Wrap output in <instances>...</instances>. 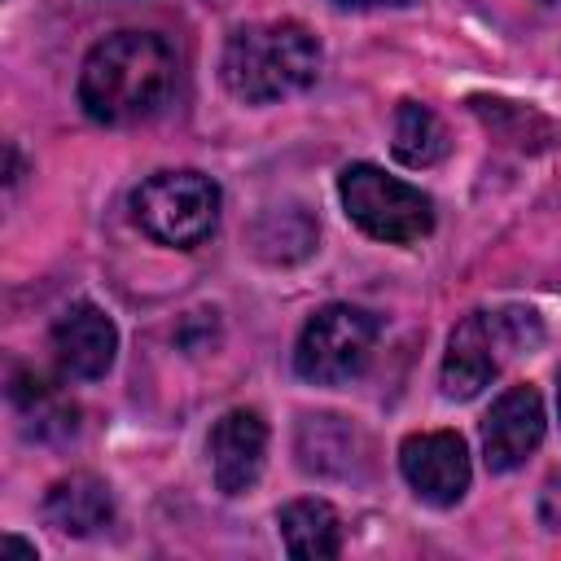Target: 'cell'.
I'll list each match as a JSON object with an SVG mask.
<instances>
[{
  "mask_svg": "<svg viewBox=\"0 0 561 561\" xmlns=\"http://www.w3.org/2000/svg\"><path fill=\"white\" fill-rule=\"evenodd\" d=\"M175 88V53L162 35L114 31L105 35L79 70V105L105 127L140 123L167 105Z\"/></svg>",
  "mask_w": 561,
  "mask_h": 561,
  "instance_id": "cell-1",
  "label": "cell"
},
{
  "mask_svg": "<svg viewBox=\"0 0 561 561\" xmlns=\"http://www.w3.org/2000/svg\"><path fill=\"white\" fill-rule=\"evenodd\" d=\"M224 88L245 105L294 96L320 75V39L302 22H254L237 26L219 61Z\"/></svg>",
  "mask_w": 561,
  "mask_h": 561,
  "instance_id": "cell-2",
  "label": "cell"
},
{
  "mask_svg": "<svg viewBox=\"0 0 561 561\" xmlns=\"http://www.w3.org/2000/svg\"><path fill=\"white\" fill-rule=\"evenodd\" d=\"M543 342L539 316L526 307H500V311H469L451 337H447V355H443V394L447 399H473L482 394L500 368L513 355H530Z\"/></svg>",
  "mask_w": 561,
  "mask_h": 561,
  "instance_id": "cell-3",
  "label": "cell"
},
{
  "mask_svg": "<svg viewBox=\"0 0 561 561\" xmlns=\"http://www.w3.org/2000/svg\"><path fill=\"white\" fill-rule=\"evenodd\" d=\"M131 215L145 237L193 250L219 224V184L202 171H158L131 193Z\"/></svg>",
  "mask_w": 561,
  "mask_h": 561,
  "instance_id": "cell-4",
  "label": "cell"
},
{
  "mask_svg": "<svg viewBox=\"0 0 561 561\" xmlns=\"http://www.w3.org/2000/svg\"><path fill=\"white\" fill-rule=\"evenodd\" d=\"M337 197L355 228L390 245H412L434 228V202L408 180H394L373 162H351L337 180Z\"/></svg>",
  "mask_w": 561,
  "mask_h": 561,
  "instance_id": "cell-5",
  "label": "cell"
},
{
  "mask_svg": "<svg viewBox=\"0 0 561 561\" xmlns=\"http://www.w3.org/2000/svg\"><path fill=\"white\" fill-rule=\"evenodd\" d=\"M377 333L381 324L373 311L351 307V302H329L302 324V337L294 346V368L302 381L346 386L368 368Z\"/></svg>",
  "mask_w": 561,
  "mask_h": 561,
  "instance_id": "cell-6",
  "label": "cell"
},
{
  "mask_svg": "<svg viewBox=\"0 0 561 561\" xmlns=\"http://www.w3.org/2000/svg\"><path fill=\"white\" fill-rule=\"evenodd\" d=\"M399 469L408 478V486L416 491V500L434 504V508H451L465 500L469 491V447L456 430H425L403 438L399 447Z\"/></svg>",
  "mask_w": 561,
  "mask_h": 561,
  "instance_id": "cell-7",
  "label": "cell"
},
{
  "mask_svg": "<svg viewBox=\"0 0 561 561\" xmlns=\"http://www.w3.org/2000/svg\"><path fill=\"white\" fill-rule=\"evenodd\" d=\"M206 451H210L215 486L224 495H245L267 460V421L254 408H232L210 425Z\"/></svg>",
  "mask_w": 561,
  "mask_h": 561,
  "instance_id": "cell-8",
  "label": "cell"
},
{
  "mask_svg": "<svg viewBox=\"0 0 561 561\" xmlns=\"http://www.w3.org/2000/svg\"><path fill=\"white\" fill-rule=\"evenodd\" d=\"M543 443V399L535 386H508L486 421H482V456L486 469L508 473L517 465H526V456Z\"/></svg>",
  "mask_w": 561,
  "mask_h": 561,
  "instance_id": "cell-9",
  "label": "cell"
},
{
  "mask_svg": "<svg viewBox=\"0 0 561 561\" xmlns=\"http://www.w3.org/2000/svg\"><path fill=\"white\" fill-rule=\"evenodd\" d=\"M53 351H57L61 373L79 381H96L114 364L118 329L96 302H70L53 324Z\"/></svg>",
  "mask_w": 561,
  "mask_h": 561,
  "instance_id": "cell-10",
  "label": "cell"
},
{
  "mask_svg": "<svg viewBox=\"0 0 561 561\" xmlns=\"http://www.w3.org/2000/svg\"><path fill=\"white\" fill-rule=\"evenodd\" d=\"M44 517L48 526H57L61 535L70 539H83V535H96L101 526H110L114 517V495L101 478L92 473H70L61 482L48 486L44 495Z\"/></svg>",
  "mask_w": 561,
  "mask_h": 561,
  "instance_id": "cell-11",
  "label": "cell"
},
{
  "mask_svg": "<svg viewBox=\"0 0 561 561\" xmlns=\"http://www.w3.org/2000/svg\"><path fill=\"white\" fill-rule=\"evenodd\" d=\"M276 526L285 539V552L298 561H333L342 552V517L329 500H316V495L289 500L276 513Z\"/></svg>",
  "mask_w": 561,
  "mask_h": 561,
  "instance_id": "cell-12",
  "label": "cell"
},
{
  "mask_svg": "<svg viewBox=\"0 0 561 561\" xmlns=\"http://www.w3.org/2000/svg\"><path fill=\"white\" fill-rule=\"evenodd\" d=\"M390 149L403 167H434L447 158L451 140H447V127L443 118L421 105V101H403L394 110V136H390Z\"/></svg>",
  "mask_w": 561,
  "mask_h": 561,
  "instance_id": "cell-13",
  "label": "cell"
},
{
  "mask_svg": "<svg viewBox=\"0 0 561 561\" xmlns=\"http://www.w3.org/2000/svg\"><path fill=\"white\" fill-rule=\"evenodd\" d=\"M13 408L22 412V421L39 434V438H66L75 434V403L61 399V390L53 381H44L39 373H13Z\"/></svg>",
  "mask_w": 561,
  "mask_h": 561,
  "instance_id": "cell-14",
  "label": "cell"
},
{
  "mask_svg": "<svg viewBox=\"0 0 561 561\" xmlns=\"http://www.w3.org/2000/svg\"><path fill=\"white\" fill-rule=\"evenodd\" d=\"M359 434L342 416H302L298 425V465L307 473H351V451Z\"/></svg>",
  "mask_w": 561,
  "mask_h": 561,
  "instance_id": "cell-15",
  "label": "cell"
},
{
  "mask_svg": "<svg viewBox=\"0 0 561 561\" xmlns=\"http://www.w3.org/2000/svg\"><path fill=\"white\" fill-rule=\"evenodd\" d=\"M316 245V219L302 206L263 210L254 224V254L267 263H298Z\"/></svg>",
  "mask_w": 561,
  "mask_h": 561,
  "instance_id": "cell-16",
  "label": "cell"
},
{
  "mask_svg": "<svg viewBox=\"0 0 561 561\" xmlns=\"http://www.w3.org/2000/svg\"><path fill=\"white\" fill-rule=\"evenodd\" d=\"M342 9H403V4H416V0H337Z\"/></svg>",
  "mask_w": 561,
  "mask_h": 561,
  "instance_id": "cell-17",
  "label": "cell"
},
{
  "mask_svg": "<svg viewBox=\"0 0 561 561\" xmlns=\"http://www.w3.org/2000/svg\"><path fill=\"white\" fill-rule=\"evenodd\" d=\"M0 552H4V557H26V561H35V548H31V543H22L18 535H4Z\"/></svg>",
  "mask_w": 561,
  "mask_h": 561,
  "instance_id": "cell-18",
  "label": "cell"
},
{
  "mask_svg": "<svg viewBox=\"0 0 561 561\" xmlns=\"http://www.w3.org/2000/svg\"><path fill=\"white\" fill-rule=\"evenodd\" d=\"M543 4H561V0H543Z\"/></svg>",
  "mask_w": 561,
  "mask_h": 561,
  "instance_id": "cell-19",
  "label": "cell"
}]
</instances>
